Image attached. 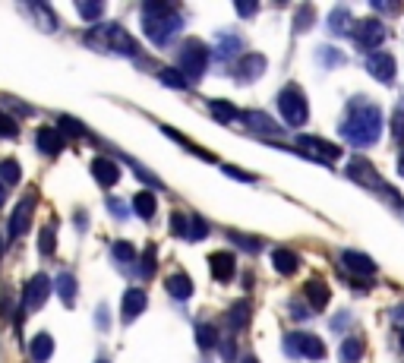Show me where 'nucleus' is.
<instances>
[{
  "mask_svg": "<svg viewBox=\"0 0 404 363\" xmlns=\"http://www.w3.org/2000/svg\"><path fill=\"white\" fill-rule=\"evenodd\" d=\"M341 136L347 139L357 149H367L379 139V130H382V114L369 98H354L347 102L345 107V117H341Z\"/></svg>",
  "mask_w": 404,
  "mask_h": 363,
  "instance_id": "f257e3e1",
  "label": "nucleus"
},
{
  "mask_svg": "<svg viewBox=\"0 0 404 363\" xmlns=\"http://www.w3.org/2000/svg\"><path fill=\"white\" fill-rule=\"evenodd\" d=\"M184 19L171 4H145L143 6V32L155 44H167L174 32H180Z\"/></svg>",
  "mask_w": 404,
  "mask_h": 363,
  "instance_id": "f03ea898",
  "label": "nucleus"
},
{
  "mask_svg": "<svg viewBox=\"0 0 404 363\" xmlns=\"http://www.w3.org/2000/svg\"><path fill=\"white\" fill-rule=\"evenodd\" d=\"M85 42L98 44L105 51H120V54H139L136 42L130 38V32L117 23H105V25H95V29L85 32Z\"/></svg>",
  "mask_w": 404,
  "mask_h": 363,
  "instance_id": "7ed1b4c3",
  "label": "nucleus"
},
{
  "mask_svg": "<svg viewBox=\"0 0 404 363\" xmlns=\"http://www.w3.org/2000/svg\"><path fill=\"white\" fill-rule=\"evenodd\" d=\"M278 111L285 117L287 126H303L309 117V105H307V95L300 92V85H285L278 95Z\"/></svg>",
  "mask_w": 404,
  "mask_h": 363,
  "instance_id": "20e7f679",
  "label": "nucleus"
},
{
  "mask_svg": "<svg viewBox=\"0 0 404 363\" xmlns=\"http://www.w3.org/2000/svg\"><path fill=\"white\" fill-rule=\"evenodd\" d=\"M208 57H212V54L206 51V44L190 38V42L180 48V73H184L190 83H196V79H202V73H206Z\"/></svg>",
  "mask_w": 404,
  "mask_h": 363,
  "instance_id": "39448f33",
  "label": "nucleus"
},
{
  "mask_svg": "<svg viewBox=\"0 0 404 363\" xmlns=\"http://www.w3.org/2000/svg\"><path fill=\"white\" fill-rule=\"evenodd\" d=\"M285 351L291 354V357H309V360L326 357V345H322V338H316V335H309V332L285 335Z\"/></svg>",
  "mask_w": 404,
  "mask_h": 363,
  "instance_id": "423d86ee",
  "label": "nucleus"
},
{
  "mask_svg": "<svg viewBox=\"0 0 404 363\" xmlns=\"http://www.w3.org/2000/svg\"><path fill=\"white\" fill-rule=\"evenodd\" d=\"M351 35H354V42L363 48V54H369V51L376 48V44L386 42L388 29L382 25V19H360V23H354Z\"/></svg>",
  "mask_w": 404,
  "mask_h": 363,
  "instance_id": "0eeeda50",
  "label": "nucleus"
},
{
  "mask_svg": "<svg viewBox=\"0 0 404 363\" xmlns=\"http://www.w3.org/2000/svg\"><path fill=\"white\" fill-rule=\"evenodd\" d=\"M32 215H35V190L25 193V196L16 203V208H13L10 225H6L10 237H23V234L29 231V227H32Z\"/></svg>",
  "mask_w": 404,
  "mask_h": 363,
  "instance_id": "6e6552de",
  "label": "nucleus"
},
{
  "mask_svg": "<svg viewBox=\"0 0 404 363\" xmlns=\"http://www.w3.org/2000/svg\"><path fill=\"white\" fill-rule=\"evenodd\" d=\"M363 66H367L369 76H376L379 83H386V85L395 83V57L388 51H369V54H363Z\"/></svg>",
  "mask_w": 404,
  "mask_h": 363,
  "instance_id": "1a4fd4ad",
  "label": "nucleus"
},
{
  "mask_svg": "<svg viewBox=\"0 0 404 363\" xmlns=\"http://www.w3.org/2000/svg\"><path fill=\"white\" fill-rule=\"evenodd\" d=\"M347 177H354V180H360V184L373 186V190L388 193V196H392V199H398V193H395V190H388V186H386V180H382L379 174L373 171V165H369L367 158H354L351 165H347Z\"/></svg>",
  "mask_w": 404,
  "mask_h": 363,
  "instance_id": "9d476101",
  "label": "nucleus"
},
{
  "mask_svg": "<svg viewBox=\"0 0 404 363\" xmlns=\"http://www.w3.org/2000/svg\"><path fill=\"white\" fill-rule=\"evenodd\" d=\"M48 294H51V278L48 275H32L29 281H25V291H23V304H25V310H38V307L48 300Z\"/></svg>",
  "mask_w": 404,
  "mask_h": 363,
  "instance_id": "9b49d317",
  "label": "nucleus"
},
{
  "mask_svg": "<svg viewBox=\"0 0 404 363\" xmlns=\"http://www.w3.org/2000/svg\"><path fill=\"white\" fill-rule=\"evenodd\" d=\"M266 57L262 54H244L240 57V64L234 66V76H237V83H253V79H259L262 73H266Z\"/></svg>",
  "mask_w": 404,
  "mask_h": 363,
  "instance_id": "f8f14e48",
  "label": "nucleus"
},
{
  "mask_svg": "<svg viewBox=\"0 0 404 363\" xmlns=\"http://www.w3.org/2000/svg\"><path fill=\"white\" fill-rule=\"evenodd\" d=\"M35 145H38V152H44V155H57V152H64V133H60L57 126H38Z\"/></svg>",
  "mask_w": 404,
  "mask_h": 363,
  "instance_id": "ddd939ff",
  "label": "nucleus"
},
{
  "mask_svg": "<svg viewBox=\"0 0 404 363\" xmlns=\"http://www.w3.org/2000/svg\"><path fill=\"white\" fill-rule=\"evenodd\" d=\"M208 268H212V275L218 281H231L234 278V268H237V256L234 253H212L208 256Z\"/></svg>",
  "mask_w": 404,
  "mask_h": 363,
  "instance_id": "4468645a",
  "label": "nucleus"
},
{
  "mask_svg": "<svg viewBox=\"0 0 404 363\" xmlns=\"http://www.w3.org/2000/svg\"><path fill=\"white\" fill-rule=\"evenodd\" d=\"M92 174H95V180L101 186H111L120 180V167L114 165V158H105V155L92 158Z\"/></svg>",
  "mask_w": 404,
  "mask_h": 363,
  "instance_id": "2eb2a0df",
  "label": "nucleus"
},
{
  "mask_svg": "<svg viewBox=\"0 0 404 363\" xmlns=\"http://www.w3.org/2000/svg\"><path fill=\"white\" fill-rule=\"evenodd\" d=\"M328 285L322 278H313V281H307V300H309V313H322L328 307Z\"/></svg>",
  "mask_w": 404,
  "mask_h": 363,
  "instance_id": "dca6fc26",
  "label": "nucleus"
},
{
  "mask_svg": "<svg viewBox=\"0 0 404 363\" xmlns=\"http://www.w3.org/2000/svg\"><path fill=\"white\" fill-rule=\"evenodd\" d=\"M165 287L174 300H190V294H193V281L184 272H174L171 278H165Z\"/></svg>",
  "mask_w": 404,
  "mask_h": 363,
  "instance_id": "f3484780",
  "label": "nucleus"
},
{
  "mask_svg": "<svg viewBox=\"0 0 404 363\" xmlns=\"http://www.w3.org/2000/svg\"><path fill=\"white\" fill-rule=\"evenodd\" d=\"M143 310H145V291L130 287V291L124 294V322H133Z\"/></svg>",
  "mask_w": 404,
  "mask_h": 363,
  "instance_id": "a211bd4d",
  "label": "nucleus"
},
{
  "mask_svg": "<svg viewBox=\"0 0 404 363\" xmlns=\"http://www.w3.org/2000/svg\"><path fill=\"white\" fill-rule=\"evenodd\" d=\"M300 145H303V149H313V155H319V158H326V161H335V158L341 155L338 145L326 143V139H316V136H300Z\"/></svg>",
  "mask_w": 404,
  "mask_h": 363,
  "instance_id": "6ab92c4d",
  "label": "nucleus"
},
{
  "mask_svg": "<svg viewBox=\"0 0 404 363\" xmlns=\"http://www.w3.org/2000/svg\"><path fill=\"white\" fill-rule=\"evenodd\" d=\"M341 262H345L351 272L357 275H369V272H376V262L367 256V253H357V250H345L341 253Z\"/></svg>",
  "mask_w": 404,
  "mask_h": 363,
  "instance_id": "aec40b11",
  "label": "nucleus"
},
{
  "mask_svg": "<svg viewBox=\"0 0 404 363\" xmlns=\"http://www.w3.org/2000/svg\"><path fill=\"white\" fill-rule=\"evenodd\" d=\"M272 266H275V272H278V275H294V272H297V266H300V259H297V253L278 246V250L272 253Z\"/></svg>",
  "mask_w": 404,
  "mask_h": 363,
  "instance_id": "412c9836",
  "label": "nucleus"
},
{
  "mask_svg": "<svg viewBox=\"0 0 404 363\" xmlns=\"http://www.w3.org/2000/svg\"><path fill=\"white\" fill-rule=\"evenodd\" d=\"M240 48H244V42H240V35H218V44H215V57L218 60H231L237 57ZM244 57V54H240Z\"/></svg>",
  "mask_w": 404,
  "mask_h": 363,
  "instance_id": "4be33fe9",
  "label": "nucleus"
},
{
  "mask_svg": "<svg viewBox=\"0 0 404 363\" xmlns=\"http://www.w3.org/2000/svg\"><path fill=\"white\" fill-rule=\"evenodd\" d=\"M227 326H231L234 332H244V328L250 326V304H246V300H237V304L231 307V313H227Z\"/></svg>",
  "mask_w": 404,
  "mask_h": 363,
  "instance_id": "5701e85b",
  "label": "nucleus"
},
{
  "mask_svg": "<svg viewBox=\"0 0 404 363\" xmlns=\"http://www.w3.org/2000/svg\"><path fill=\"white\" fill-rule=\"evenodd\" d=\"M133 212H136L139 218H145V221H149L152 215L158 212V203H155V193H149V190L136 193V196H133Z\"/></svg>",
  "mask_w": 404,
  "mask_h": 363,
  "instance_id": "b1692460",
  "label": "nucleus"
},
{
  "mask_svg": "<svg viewBox=\"0 0 404 363\" xmlns=\"http://www.w3.org/2000/svg\"><path fill=\"white\" fill-rule=\"evenodd\" d=\"M54 354V338L48 332H38L35 338H32V357H35L38 363H44Z\"/></svg>",
  "mask_w": 404,
  "mask_h": 363,
  "instance_id": "393cba45",
  "label": "nucleus"
},
{
  "mask_svg": "<svg viewBox=\"0 0 404 363\" xmlns=\"http://www.w3.org/2000/svg\"><path fill=\"white\" fill-rule=\"evenodd\" d=\"M208 111H212L215 117L221 120V124H231V120H240V117H244V114H240L234 105H227L225 98H215V102H208Z\"/></svg>",
  "mask_w": 404,
  "mask_h": 363,
  "instance_id": "a878e982",
  "label": "nucleus"
},
{
  "mask_svg": "<svg viewBox=\"0 0 404 363\" xmlns=\"http://www.w3.org/2000/svg\"><path fill=\"white\" fill-rule=\"evenodd\" d=\"M244 120L253 126V130H259V133H278V124H275L268 114H262V111H250V114H244Z\"/></svg>",
  "mask_w": 404,
  "mask_h": 363,
  "instance_id": "bb28decb",
  "label": "nucleus"
},
{
  "mask_svg": "<svg viewBox=\"0 0 404 363\" xmlns=\"http://www.w3.org/2000/svg\"><path fill=\"white\" fill-rule=\"evenodd\" d=\"M363 351H367V347H363V341H360V338H347L345 345H341L338 360H341V363H357V360L363 357Z\"/></svg>",
  "mask_w": 404,
  "mask_h": 363,
  "instance_id": "cd10ccee",
  "label": "nucleus"
},
{
  "mask_svg": "<svg viewBox=\"0 0 404 363\" xmlns=\"http://www.w3.org/2000/svg\"><path fill=\"white\" fill-rule=\"evenodd\" d=\"M328 25H332V32H351V10L347 6H335L332 16H328Z\"/></svg>",
  "mask_w": 404,
  "mask_h": 363,
  "instance_id": "c85d7f7f",
  "label": "nucleus"
},
{
  "mask_svg": "<svg viewBox=\"0 0 404 363\" xmlns=\"http://www.w3.org/2000/svg\"><path fill=\"white\" fill-rule=\"evenodd\" d=\"M57 294H60V300H64V304H73V300H76V278H73L70 272H60Z\"/></svg>",
  "mask_w": 404,
  "mask_h": 363,
  "instance_id": "c756f323",
  "label": "nucleus"
},
{
  "mask_svg": "<svg viewBox=\"0 0 404 363\" xmlns=\"http://www.w3.org/2000/svg\"><path fill=\"white\" fill-rule=\"evenodd\" d=\"M19 177H23V167H19V161L13 158H4L0 161V184H19Z\"/></svg>",
  "mask_w": 404,
  "mask_h": 363,
  "instance_id": "7c9ffc66",
  "label": "nucleus"
},
{
  "mask_svg": "<svg viewBox=\"0 0 404 363\" xmlns=\"http://www.w3.org/2000/svg\"><path fill=\"white\" fill-rule=\"evenodd\" d=\"M196 341H199V347H215L218 345V328L215 326H208V322H199L196 326Z\"/></svg>",
  "mask_w": 404,
  "mask_h": 363,
  "instance_id": "2f4dec72",
  "label": "nucleus"
},
{
  "mask_svg": "<svg viewBox=\"0 0 404 363\" xmlns=\"http://www.w3.org/2000/svg\"><path fill=\"white\" fill-rule=\"evenodd\" d=\"M158 79H161L165 85H171V89H190V79H186L180 70H161Z\"/></svg>",
  "mask_w": 404,
  "mask_h": 363,
  "instance_id": "473e14b6",
  "label": "nucleus"
},
{
  "mask_svg": "<svg viewBox=\"0 0 404 363\" xmlns=\"http://www.w3.org/2000/svg\"><path fill=\"white\" fill-rule=\"evenodd\" d=\"M0 136H6V139H16L19 136V124H16V117H10V114H0Z\"/></svg>",
  "mask_w": 404,
  "mask_h": 363,
  "instance_id": "72a5a7b5",
  "label": "nucleus"
},
{
  "mask_svg": "<svg viewBox=\"0 0 404 363\" xmlns=\"http://www.w3.org/2000/svg\"><path fill=\"white\" fill-rule=\"evenodd\" d=\"M231 240L237 246H244V250H250V253H256V250H262V240H256V237H246V234H237V231H231Z\"/></svg>",
  "mask_w": 404,
  "mask_h": 363,
  "instance_id": "f704fd0d",
  "label": "nucleus"
},
{
  "mask_svg": "<svg viewBox=\"0 0 404 363\" xmlns=\"http://www.w3.org/2000/svg\"><path fill=\"white\" fill-rule=\"evenodd\" d=\"M38 253L51 256L54 253V227H42V237H38Z\"/></svg>",
  "mask_w": 404,
  "mask_h": 363,
  "instance_id": "c9c22d12",
  "label": "nucleus"
},
{
  "mask_svg": "<svg viewBox=\"0 0 404 363\" xmlns=\"http://www.w3.org/2000/svg\"><path fill=\"white\" fill-rule=\"evenodd\" d=\"M155 262H158V259H155V250L149 246V250L143 253V266H139V278H152V275H155Z\"/></svg>",
  "mask_w": 404,
  "mask_h": 363,
  "instance_id": "e433bc0d",
  "label": "nucleus"
},
{
  "mask_svg": "<svg viewBox=\"0 0 404 363\" xmlns=\"http://www.w3.org/2000/svg\"><path fill=\"white\" fill-rule=\"evenodd\" d=\"M60 133H70V136H85V130H83V124L79 120H73V117H60V126H57Z\"/></svg>",
  "mask_w": 404,
  "mask_h": 363,
  "instance_id": "4c0bfd02",
  "label": "nucleus"
},
{
  "mask_svg": "<svg viewBox=\"0 0 404 363\" xmlns=\"http://www.w3.org/2000/svg\"><path fill=\"white\" fill-rule=\"evenodd\" d=\"M316 54H319V60H322V64H326V66H338V64H345V57H341V51H335V48H319Z\"/></svg>",
  "mask_w": 404,
  "mask_h": 363,
  "instance_id": "58836bf2",
  "label": "nucleus"
},
{
  "mask_svg": "<svg viewBox=\"0 0 404 363\" xmlns=\"http://www.w3.org/2000/svg\"><path fill=\"white\" fill-rule=\"evenodd\" d=\"M114 256H117V262H130L133 256H136V246L126 244V240H120V244H114Z\"/></svg>",
  "mask_w": 404,
  "mask_h": 363,
  "instance_id": "ea45409f",
  "label": "nucleus"
},
{
  "mask_svg": "<svg viewBox=\"0 0 404 363\" xmlns=\"http://www.w3.org/2000/svg\"><path fill=\"white\" fill-rule=\"evenodd\" d=\"M392 139L398 145H404V111H395L392 114Z\"/></svg>",
  "mask_w": 404,
  "mask_h": 363,
  "instance_id": "a19ab883",
  "label": "nucleus"
},
{
  "mask_svg": "<svg viewBox=\"0 0 404 363\" xmlns=\"http://www.w3.org/2000/svg\"><path fill=\"white\" fill-rule=\"evenodd\" d=\"M76 10H79V16H83V19H98L101 13H105V6H101V4H79Z\"/></svg>",
  "mask_w": 404,
  "mask_h": 363,
  "instance_id": "79ce46f5",
  "label": "nucleus"
},
{
  "mask_svg": "<svg viewBox=\"0 0 404 363\" xmlns=\"http://www.w3.org/2000/svg\"><path fill=\"white\" fill-rule=\"evenodd\" d=\"M309 19H313V10H309V6H300L297 10V32L309 29Z\"/></svg>",
  "mask_w": 404,
  "mask_h": 363,
  "instance_id": "37998d69",
  "label": "nucleus"
},
{
  "mask_svg": "<svg viewBox=\"0 0 404 363\" xmlns=\"http://www.w3.org/2000/svg\"><path fill=\"white\" fill-rule=\"evenodd\" d=\"M237 13H240V16H253V13H256V4H237Z\"/></svg>",
  "mask_w": 404,
  "mask_h": 363,
  "instance_id": "c03bdc74",
  "label": "nucleus"
},
{
  "mask_svg": "<svg viewBox=\"0 0 404 363\" xmlns=\"http://www.w3.org/2000/svg\"><path fill=\"white\" fill-rule=\"evenodd\" d=\"M4 203H6V186L0 184V208H4Z\"/></svg>",
  "mask_w": 404,
  "mask_h": 363,
  "instance_id": "a18cd8bd",
  "label": "nucleus"
},
{
  "mask_svg": "<svg viewBox=\"0 0 404 363\" xmlns=\"http://www.w3.org/2000/svg\"><path fill=\"white\" fill-rule=\"evenodd\" d=\"M392 319H404V307H398V310H392Z\"/></svg>",
  "mask_w": 404,
  "mask_h": 363,
  "instance_id": "49530a36",
  "label": "nucleus"
},
{
  "mask_svg": "<svg viewBox=\"0 0 404 363\" xmlns=\"http://www.w3.org/2000/svg\"><path fill=\"white\" fill-rule=\"evenodd\" d=\"M398 345H401V354H404V328H398Z\"/></svg>",
  "mask_w": 404,
  "mask_h": 363,
  "instance_id": "de8ad7c7",
  "label": "nucleus"
},
{
  "mask_svg": "<svg viewBox=\"0 0 404 363\" xmlns=\"http://www.w3.org/2000/svg\"><path fill=\"white\" fill-rule=\"evenodd\" d=\"M398 174L404 177V152H401V158H398Z\"/></svg>",
  "mask_w": 404,
  "mask_h": 363,
  "instance_id": "09e8293b",
  "label": "nucleus"
},
{
  "mask_svg": "<svg viewBox=\"0 0 404 363\" xmlns=\"http://www.w3.org/2000/svg\"><path fill=\"white\" fill-rule=\"evenodd\" d=\"M240 363H259V360H256V357H244V360H240Z\"/></svg>",
  "mask_w": 404,
  "mask_h": 363,
  "instance_id": "8fccbe9b",
  "label": "nucleus"
},
{
  "mask_svg": "<svg viewBox=\"0 0 404 363\" xmlns=\"http://www.w3.org/2000/svg\"><path fill=\"white\" fill-rule=\"evenodd\" d=\"M0 256H4V240H0Z\"/></svg>",
  "mask_w": 404,
  "mask_h": 363,
  "instance_id": "3c124183",
  "label": "nucleus"
},
{
  "mask_svg": "<svg viewBox=\"0 0 404 363\" xmlns=\"http://www.w3.org/2000/svg\"><path fill=\"white\" fill-rule=\"evenodd\" d=\"M98 363H107V360H98Z\"/></svg>",
  "mask_w": 404,
  "mask_h": 363,
  "instance_id": "603ef678",
  "label": "nucleus"
}]
</instances>
